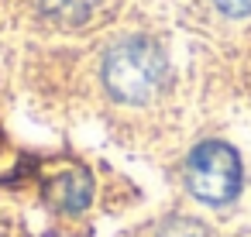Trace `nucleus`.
Here are the masks:
<instances>
[{"label":"nucleus","mask_w":251,"mask_h":237,"mask_svg":"<svg viewBox=\"0 0 251 237\" xmlns=\"http://www.w3.org/2000/svg\"><path fill=\"white\" fill-rule=\"evenodd\" d=\"M169 62L151 38H124L103 59V86L121 103H145L165 83Z\"/></svg>","instance_id":"1"},{"label":"nucleus","mask_w":251,"mask_h":237,"mask_svg":"<svg viewBox=\"0 0 251 237\" xmlns=\"http://www.w3.org/2000/svg\"><path fill=\"white\" fill-rule=\"evenodd\" d=\"M186 186L203 203H230L241 192V158L224 141H203L186 162Z\"/></svg>","instance_id":"2"},{"label":"nucleus","mask_w":251,"mask_h":237,"mask_svg":"<svg viewBox=\"0 0 251 237\" xmlns=\"http://www.w3.org/2000/svg\"><path fill=\"white\" fill-rule=\"evenodd\" d=\"M90 192H93V186H90V175H86V172H66V175H59V179L52 182V189H49L52 203L62 206V210H69V213L83 210V206L90 203Z\"/></svg>","instance_id":"3"},{"label":"nucleus","mask_w":251,"mask_h":237,"mask_svg":"<svg viewBox=\"0 0 251 237\" xmlns=\"http://www.w3.org/2000/svg\"><path fill=\"white\" fill-rule=\"evenodd\" d=\"M103 0H42V11L62 24H83L97 14Z\"/></svg>","instance_id":"4"},{"label":"nucleus","mask_w":251,"mask_h":237,"mask_svg":"<svg viewBox=\"0 0 251 237\" xmlns=\"http://www.w3.org/2000/svg\"><path fill=\"white\" fill-rule=\"evenodd\" d=\"M158 237H210V230L200 223V220H186V216H176V220H165Z\"/></svg>","instance_id":"5"},{"label":"nucleus","mask_w":251,"mask_h":237,"mask_svg":"<svg viewBox=\"0 0 251 237\" xmlns=\"http://www.w3.org/2000/svg\"><path fill=\"white\" fill-rule=\"evenodd\" d=\"M213 4H217L224 14H234V18L251 14V0H213Z\"/></svg>","instance_id":"6"}]
</instances>
